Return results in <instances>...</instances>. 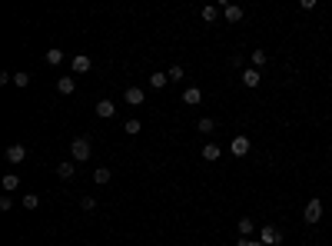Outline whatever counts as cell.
I'll return each instance as SVG.
<instances>
[{
    "instance_id": "7a4b0ae2",
    "label": "cell",
    "mask_w": 332,
    "mask_h": 246,
    "mask_svg": "<svg viewBox=\"0 0 332 246\" xmlns=\"http://www.w3.org/2000/svg\"><path fill=\"white\" fill-rule=\"evenodd\" d=\"M302 220H306L309 226L322 220V200H319V196H312V200L306 203V210H302Z\"/></svg>"
},
{
    "instance_id": "6da1fadb",
    "label": "cell",
    "mask_w": 332,
    "mask_h": 246,
    "mask_svg": "<svg viewBox=\"0 0 332 246\" xmlns=\"http://www.w3.org/2000/svg\"><path fill=\"white\" fill-rule=\"evenodd\" d=\"M70 157H73V163L90 160V140H87V136H77V140L70 143Z\"/></svg>"
},
{
    "instance_id": "d6986e66",
    "label": "cell",
    "mask_w": 332,
    "mask_h": 246,
    "mask_svg": "<svg viewBox=\"0 0 332 246\" xmlns=\"http://www.w3.org/2000/svg\"><path fill=\"white\" fill-rule=\"evenodd\" d=\"M0 186H3V190H7V193H13V190H17V186H20V180L13 177V173H7V177L0 180Z\"/></svg>"
},
{
    "instance_id": "9c48e42d",
    "label": "cell",
    "mask_w": 332,
    "mask_h": 246,
    "mask_svg": "<svg viewBox=\"0 0 332 246\" xmlns=\"http://www.w3.org/2000/svg\"><path fill=\"white\" fill-rule=\"evenodd\" d=\"M73 173H77V163H73V160H63V163L56 167V177H60V180H70Z\"/></svg>"
},
{
    "instance_id": "603a6c76",
    "label": "cell",
    "mask_w": 332,
    "mask_h": 246,
    "mask_svg": "<svg viewBox=\"0 0 332 246\" xmlns=\"http://www.w3.org/2000/svg\"><path fill=\"white\" fill-rule=\"evenodd\" d=\"M13 87H30V73H23V70H20V73H13Z\"/></svg>"
},
{
    "instance_id": "8fae6325",
    "label": "cell",
    "mask_w": 332,
    "mask_h": 246,
    "mask_svg": "<svg viewBox=\"0 0 332 246\" xmlns=\"http://www.w3.org/2000/svg\"><path fill=\"white\" fill-rule=\"evenodd\" d=\"M243 87H249V90H256L259 87V70H243Z\"/></svg>"
},
{
    "instance_id": "4fadbf2b",
    "label": "cell",
    "mask_w": 332,
    "mask_h": 246,
    "mask_svg": "<svg viewBox=\"0 0 332 246\" xmlns=\"http://www.w3.org/2000/svg\"><path fill=\"white\" fill-rule=\"evenodd\" d=\"M253 230H256V220H253V216H243V220H239V236H243V240H249V236H253Z\"/></svg>"
},
{
    "instance_id": "7402d4cb",
    "label": "cell",
    "mask_w": 332,
    "mask_h": 246,
    "mask_svg": "<svg viewBox=\"0 0 332 246\" xmlns=\"http://www.w3.org/2000/svg\"><path fill=\"white\" fill-rule=\"evenodd\" d=\"M150 83H153V90H163L166 83H169V77H166V73H153V77H150Z\"/></svg>"
},
{
    "instance_id": "e0dca14e",
    "label": "cell",
    "mask_w": 332,
    "mask_h": 246,
    "mask_svg": "<svg viewBox=\"0 0 332 246\" xmlns=\"http://www.w3.org/2000/svg\"><path fill=\"white\" fill-rule=\"evenodd\" d=\"M196 130H199V133H213V130H216V120H213V117H199Z\"/></svg>"
},
{
    "instance_id": "ffe728a7",
    "label": "cell",
    "mask_w": 332,
    "mask_h": 246,
    "mask_svg": "<svg viewBox=\"0 0 332 246\" xmlns=\"http://www.w3.org/2000/svg\"><path fill=\"white\" fill-rule=\"evenodd\" d=\"M220 10H222V7H203V10H199V17H203L206 23H213L216 17H220Z\"/></svg>"
},
{
    "instance_id": "9a60e30c",
    "label": "cell",
    "mask_w": 332,
    "mask_h": 246,
    "mask_svg": "<svg viewBox=\"0 0 332 246\" xmlns=\"http://www.w3.org/2000/svg\"><path fill=\"white\" fill-rule=\"evenodd\" d=\"M63 50H60V47H50V50H47V63H50V67H56V63H63Z\"/></svg>"
},
{
    "instance_id": "44dd1931",
    "label": "cell",
    "mask_w": 332,
    "mask_h": 246,
    "mask_svg": "<svg viewBox=\"0 0 332 246\" xmlns=\"http://www.w3.org/2000/svg\"><path fill=\"white\" fill-rule=\"evenodd\" d=\"M37 206H40V196H37V193H27V196H23V210H37Z\"/></svg>"
},
{
    "instance_id": "3957f363",
    "label": "cell",
    "mask_w": 332,
    "mask_h": 246,
    "mask_svg": "<svg viewBox=\"0 0 332 246\" xmlns=\"http://www.w3.org/2000/svg\"><path fill=\"white\" fill-rule=\"evenodd\" d=\"M259 243H266V246H279V243H282V233H279L276 226H263V230H259Z\"/></svg>"
},
{
    "instance_id": "7c38bea8",
    "label": "cell",
    "mask_w": 332,
    "mask_h": 246,
    "mask_svg": "<svg viewBox=\"0 0 332 246\" xmlns=\"http://www.w3.org/2000/svg\"><path fill=\"white\" fill-rule=\"evenodd\" d=\"M113 113H116V107H113V100H100V103H97V117H103V120H110Z\"/></svg>"
},
{
    "instance_id": "d4e9b609",
    "label": "cell",
    "mask_w": 332,
    "mask_h": 246,
    "mask_svg": "<svg viewBox=\"0 0 332 246\" xmlns=\"http://www.w3.org/2000/svg\"><path fill=\"white\" fill-rule=\"evenodd\" d=\"M143 130V123L140 120H126V133H140Z\"/></svg>"
},
{
    "instance_id": "83f0119b",
    "label": "cell",
    "mask_w": 332,
    "mask_h": 246,
    "mask_svg": "<svg viewBox=\"0 0 332 246\" xmlns=\"http://www.w3.org/2000/svg\"><path fill=\"white\" fill-rule=\"evenodd\" d=\"M0 210H3V213L13 210V200H10V196H3V200H0Z\"/></svg>"
},
{
    "instance_id": "484cf974",
    "label": "cell",
    "mask_w": 332,
    "mask_h": 246,
    "mask_svg": "<svg viewBox=\"0 0 332 246\" xmlns=\"http://www.w3.org/2000/svg\"><path fill=\"white\" fill-rule=\"evenodd\" d=\"M93 206H97V200H93V196H83V200H80V210H93Z\"/></svg>"
},
{
    "instance_id": "cb8c5ba5",
    "label": "cell",
    "mask_w": 332,
    "mask_h": 246,
    "mask_svg": "<svg viewBox=\"0 0 332 246\" xmlns=\"http://www.w3.org/2000/svg\"><path fill=\"white\" fill-rule=\"evenodd\" d=\"M266 60H269V57H266V50H253V70H259Z\"/></svg>"
},
{
    "instance_id": "277c9868",
    "label": "cell",
    "mask_w": 332,
    "mask_h": 246,
    "mask_svg": "<svg viewBox=\"0 0 332 246\" xmlns=\"http://www.w3.org/2000/svg\"><path fill=\"white\" fill-rule=\"evenodd\" d=\"M23 160H27V146H23V143L7 146V163H13V167H17V163H23Z\"/></svg>"
},
{
    "instance_id": "5b68a950",
    "label": "cell",
    "mask_w": 332,
    "mask_h": 246,
    "mask_svg": "<svg viewBox=\"0 0 332 246\" xmlns=\"http://www.w3.org/2000/svg\"><path fill=\"white\" fill-rule=\"evenodd\" d=\"M123 100L130 103V107H140V103L146 100V93L140 87H126V90H123Z\"/></svg>"
},
{
    "instance_id": "30bf717a",
    "label": "cell",
    "mask_w": 332,
    "mask_h": 246,
    "mask_svg": "<svg viewBox=\"0 0 332 246\" xmlns=\"http://www.w3.org/2000/svg\"><path fill=\"white\" fill-rule=\"evenodd\" d=\"M56 90H60L63 97H70V93L77 90V80H73V77H60V80H56Z\"/></svg>"
},
{
    "instance_id": "52a82bcc",
    "label": "cell",
    "mask_w": 332,
    "mask_h": 246,
    "mask_svg": "<svg viewBox=\"0 0 332 246\" xmlns=\"http://www.w3.org/2000/svg\"><path fill=\"white\" fill-rule=\"evenodd\" d=\"M222 17L229 23H239L243 20V7H236V3H222Z\"/></svg>"
},
{
    "instance_id": "4316f807",
    "label": "cell",
    "mask_w": 332,
    "mask_h": 246,
    "mask_svg": "<svg viewBox=\"0 0 332 246\" xmlns=\"http://www.w3.org/2000/svg\"><path fill=\"white\" fill-rule=\"evenodd\" d=\"M166 77H169V80H183V67H169Z\"/></svg>"
},
{
    "instance_id": "5bb4252c",
    "label": "cell",
    "mask_w": 332,
    "mask_h": 246,
    "mask_svg": "<svg viewBox=\"0 0 332 246\" xmlns=\"http://www.w3.org/2000/svg\"><path fill=\"white\" fill-rule=\"evenodd\" d=\"M199 100H203V93H199V87H189L186 93H183V103H186V107H196Z\"/></svg>"
},
{
    "instance_id": "ac0fdd59",
    "label": "cell",
    "mask_w": 332,
    "mask_h": 246,
    "mask_svg": "<svg viewBox=\"0 0 332 246\" xmlns=\"http://www.w3.org/2000/svg\"><path fill=\"white\" fill-rule=\"evenodd\" d=\"M220 153H222V150L216 143H206V146H203V160H210V163H213V160H220Z\"/></svg>"
},
{
    "instance_id": "2e32d148",
    "label": "cell",
    "mask_w": 332,
    "mask_h": 246,
    "mask_svg": "<svg viewBox=\"0 0 332 246\" xmlns=\"http://www.w3.org/2000/svg\"><path fill=\"white\" fill-rule=\"evenodd\" d=\"M110 177H113V173L107 167H97V170H93V183H100V186H107V183H110Z\"/></svg>"
},
{
    "instance_id": "8992f818",
    "label": "cell",
    "mask_w": 332,
    "mask_h": 246,
    "mask_svg": "<svg viewBox=\"0 0 332 246\" xmlns=\"http://www.w3.org/2000/svg\"><path fill=\"white\" fill-rule=\"evenodd\" d=\"M229 150H232V157H246V153H249V136H243V133L232 136V146H229Z\"/></svg>"
},
{
    "instance_id": "ba28073f",
    "label": "cell",
    "mask_w": 332,
    "mask_h": 246,
    "mask_svg": "<svg viewBox=\"0 0 332 246\" xmlns=\"http://www.w3.org/2000/svg\"><path fill=\"white\" fill-rule=\"evenodd\" d=\"M90 67H93V63H90L87 54H73V73H87Z\"/></svg>"
},
{
    "instance_id": "f1b7e54d",
    "label": "cell",
    "mask_w": 332,
    "mask_h": 246,
    "mask_svg": "<svg viewBox=\"0 0 332 246\" xmlns=\"http://www.w3.org/2000/svg\"><path fill=\"white\" fill-rule=\"evenodd\" d=\"M236 246H266V243H256V240H236Z\"/></svg>"
}]
</instances>
